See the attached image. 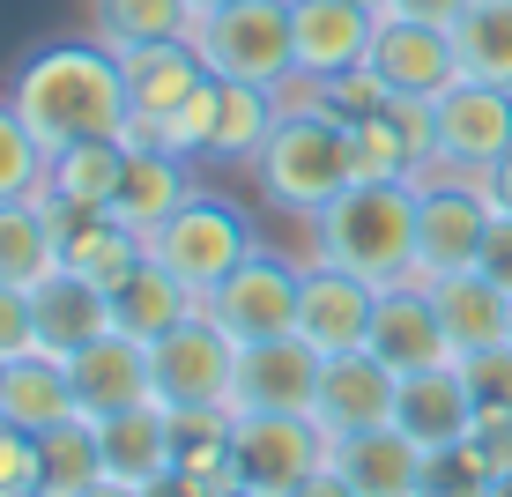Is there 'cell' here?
<instances>
[{"label":"cell","instance_id":"obj_1","mask_svg":"<svg viewBox=\"0 0 512 497\" xmlns=\"http://www.w3.org/2000/svg\"><path fill=\"white\" fill-rule=\"evenodd\" d=\"M8 104L23 112V127L45 141V156L75 149V141H104L134 119L127 104V75H119V52L104 38H60L38 45L15 67Z\"/></svg>","mask_w":512,"mask_h":497},{"label":"cell","instance_id":"obj_2","mask_svg":"<svg viewBox=\"0 0 512 497\" xmlns=\"http://www.w3.org/2000/svg\"><path fill=\"white\" fill-rule=\"evenodd\" d=\"M416 201L423 179H357L327 216H312V238H320V260L379 282H416Z\"/></svg>","mask_w":512,"mask_h":497},{"label":"cell","instance_id":"obj_3","mask_svg":"<svg viewBox=\"0 0 512 497\" xmlns=\"http://www.w3.org/2000/svg\"><path fill=\"white\" fill-rule=\"evenodd\" d=\"M253 179L275 208H290V216H327V208L357 186V141L312 97H290L282 119H275V134H268V149L253 156Z\"/></svg>","mask_w":512,"mask_h":497},{"label":"cell","instance_id":"obj_4","mask_svg":"<svg viewBox=\"0 0 512 497\" xmlns=\"http://www.w3.org/2000/svg\"><path fill=\"white\" fill-rule=\"evenodd\" d=\"M193 52H201L208 75H223V82L290 90V82H297L290 0H231V8H208L201 30H193Z\"/></svg>","mask_w":512,"mask_h":497},{"label":"cell","instance_id":"obj_5","mask_svg":"<svg viewBox=\"0 0 512 497\" xmlns=\"http://www.w3.org/2000/svg\"><path fill=\"white\" fill-rule=\"evenodd\" d=\"M149 253L208 305V297H216L223 282L260 253V238H253V216H245L238 201H223V193H193L179 216L149 238Z\"/></svg>","mask_w":512,"mask_h":497},{"label":"cell","instance_id":"obj_6","mask_svg":"<svg viewBox=\"0 0 512 497\" xmlns=\"http://www.w3.org/2000/svg\"><path fill=\"white\" fill-rule=\"evenodd\" d=\"M431 156H438V171H461V179H483L490 164H505L512 156V90L461 75L431 104Z\"/></svg>","mask_w":512,"mask_h":497},{"label":"cell","instance_id":"obj_7","mask_svg":"<svg viewBox=\"0 0 512 497\" xmlns=\"http://www.w3.org/2000/svg\"><path fill=\"white\" fill-rule=\"evenodd\" d=\"M483 238H490V201L483 186L446 171V179H423V201H416V282H438V275H461L483 260Z\"/></svg>","mask_w":512,"mask_h":497},{"label":"cell","instance_id":"obj_8","mask_svg":"<svg viewBox=\"0 0 512 497\" xmlns=\"http://www.w3.org/2000/svg\"><path fill=\"white\" fill-rule=\"evenodd\" d=\"M364 75L379 82L386 97L401 104H438L461 82V52H453V30L438 23H409V15H379L372 52H364Z\"/></svg>","mask_w":512,"mask_h":497},{"label":"cell","instance_id":"obj_9","mask_svg":"<svg viewBox=\"0 0 512 497\" xmlns=\"http://www.w3.org/2000/svg\"><path fill=\"white\" fill-rule=\"evenodd\" d=\"M149 357H156V401H164V408H231L238 342L208 319V305L193 312L179 334L149 342Z\"/></svg>","mask_w":512,"mask_h":497},{"label":"cell","instance_id":"obj_10","mask_svg":"<svg viewBox=\"0 0 512 497\" xmlns=\"http://www.w3.org/2000/svg\"><path fill=\"white\" fill-rule=\"evenodd\" d=\"M297 297H305V268H290V260H275V253H253L208 297V319H216L238 349L282 342V334H297Z\"/></svg>","mask_w":512,"mask_h":497},{"label":"cell","instance_id":"obj_11","mask_svg":"<svg viewBox=\"0 0 512 497\" xmlns=\"http://www.w3.org/2000/svg\"><path fill=\"white\" fill-rule=\"evenodd\" d=\"M231 453H238V483L290 497L327 468V423L320 416H238Z\"/></svg>","mask_w":512,"mask_h":497},{"label":"cell","instance_id":"obj_12","mask_svg":"<svg viewBox=\"0 0 512 497\" xmlns=\"http://www.w3.org/2000/svg\"><path fill=\"white\" fill-rule=\"evenodd\" d=\"M320 371H327V357L305 342V334L238 349L231 416H312V401H320Z\"/></svg>","mask_w":512,"mask_h":497},{"label":"cell","instance_id":"obj_13","mask_svg":"<svg viewBox=\"0 0 512 497\" xmlns=\"http://www.w3.org/2000/svg\"><path fill=\"white\" fill-rule=\"evenodd\" d=\"M67 371H75V401H82V416H90V423L156 401V357H149V342L127 334V327H104L90 349L67 357Z\"/></svg>","mask_w":512,"mask_h":497},{"label":"cell","instance_id":"obj_14","mask_svg":"<svg viewBox=\"0 0 512 497\" xmlns=\"http://www.w3.org/2000/svg\"><path fill=\"white\" fill-rule=\"evenodd\" d=\"M372 312H379V282L334 268V260L312 253L305 260V297H297V334H305L320 357H342V349L372 342Z\"/></svg>","mask_w":512,"mask_h":497},{"label":"cell","instance_id":"obj_15","mask_svg":"<svg viewBox=\"0 0 512 497\" xmlns=\"http://www.w3.org/2000/svg\"><path fill=\"white\" fill-rule=\"evenodd\" d=\"M379 15L357 0H290V38H297V82H334L357 75L372 52Z\"/></svg>","mask_w":512,"mask_h":497},{"label":"cell","instance_id":"obj_16","mask_svg":"<svg viewBox=\"0 0 512 497\" xmlns=\"http://www.w3.org/2000/svg\"><path fill=\"white\" fill-rule=\"evenodd\" d=\"M394 401H401V371L386 357H372V349H342V357H327V371H320L312 416L327 423V438H342V431H379V423H394Z\"/></svg>","mask_w":512,"mask_h":497},{"label":"cell","instance_id":"obj_17","mask_svg":"<svg viewBox=\"0 0 512 497\" xmlns=\"http://www.w3.org/2000/svg\"><path fill=\"white\" fill-rule=\"evenodd\" d=\"M423 460H431V453H423L401 423L327 438V468L342 475L357 497H423Z\"/></svg>","mask_w":512,"mask_h":497},{"label":"cell","instance_id":"obj_18","mask_svg":"<svg viewBox=\"0 0 512 497\" xmlns=\"http://www.w3.org/2000/svg\"><path fill=\"white\" fill-rule=\"evenodd\" d=\"M475 386H468V371L461 357L453 364H431V371H401V401H394V423L416 438L423 453H438V446H461V438L475 431Z\"/></svg>","mask_w":512,"mask_h":497},{"label":"cell","instance_id":"obj_19","mask_svg":"<svg viewBox=\"0 0 512 497\" xmlns=\"http://www.w3.org/2000/svg\"><path fill=\"white\" fill-rule=\"evenodd\" d=\"M60 260H67V208L45 186L23 193V201H0V282L38 290Z\"/></svg>","mask_w":512,"mask_h":497},{"label":"cell","instance_id":"obj_20","mask_svg":"<svg viewBox=\"0 0 512 497\" xmlns=\"http://www.w3.org/2000/svg\"><path fill=\"white\" fill-rule=\"evenodd\" d=\"M372 357H386L394 371H431V364H453V342L438 327V305L423 282H394L379 290V312H372Z\"/></svg>","mask_w":512,"mask_h":497},{"label":"cell","instance_id":"obj_21","mask_svg":"<svg viewBox=\"0 0 512 497\" xmlns=\"http://www.w3.org/2000/svg\"><path fill=\"white\" fill-rule=\"evenodd\" d=\"M438 305V327H446L453 357H483V349L512 342V290H498L483 268H461V275H438L423 282Z\"/></svg>","mask_w":512,"mask_h":497},{"label":"cell","instance_id":"obj_22","mask_svg":"<svg viewBox=\"0 0 512 497\" xmlns=\"http://www.w3.org/2000/svg\"><path fill=\"white\" fill-rule=\"evenodd\" d=\"M193 201V156L164 149V141H141V149H127V179H119V201L112 216L141 230V238H156L179 208Z\"/></svg>","mask_w":512,"mask_h":497},{"label":"cell","instance_id":"obj_23","mask_svg":"<svg viewBox=\"0 0 512 497\" xmlns=\"http://www.w3.org/2000/svg\"><path fill=\"white\" fill-rule=\"evenodd\" d=\"M82 401H75V371L52 349H23V357L0 364V423L15 431H52V423H75Z\"/></svg>","mask_w":512,"mask_h":497},{"label":"cell","instance_id":"obj_24","mask_svg":"<svg viewBox=\"0 0 512 497\" xmlns=\"http://www.w3.org/2000/svg\"><path fill=\"white\" fill-rule=\"evenodd\" d=\"M119 75H127V104L134 119H149V127H164L179 104L208 82V60L193 52V38H164V45H134L119 52Z\"/></svg>","mask_w":512,"mask_h":497},{"label":"cell","instance_id":"obj_25","mask_svg":"<svg viewBox=\"0 0 512 497\" xmlns=\"http://www.w3.org/2000/svg\"><path fill=\"white\" fill-rule=\"evenodd\" d=\"M30 312H38V349H52V357H75V349H90L112 327V297L97 282H82L75 268H52L30 290Z\"/></svg>","mask_w":512,"mask_h":497},{"label":"cell","instance_id":"obj_26","mask_svg":"<svg viewBox=\"0 0 512 497\" xmlns=\"http://www.w3.org/2000/svg\"><path fill=\"white\" fill-rule=\"evenodd\" d=\"M119 179H127V141L104 134V141H75L45 164V193L67 208V216H104L119 201Z\"/></svg>","mask_w":512,"mask_h":497},{"label":"cell","instance_id":"obj_27","mask_svg":"<svg viewBox=\"0 0 512 497\" xmlns=\"http://www.w3.org/2000/svg\"><path fill=\"white\" fill-rule=\"evenodd\" d=\"M97 446H104V475L112 483L149 490L156 475H171V408L149 401V408H127V416H104Z\"/></svg>","mask_w":512,"mask_h":497},{"label":"cell","instance_id":"obj_28","mask_svg":"<svg viewBox=\"0 0 512 497\" xmlns=\"http://www.w3.org/2000/svg\"><path fill=\"white\" fill-rule=\"evenodd\" d=\"M201 312V297L186 290L179 275L164 268V260H141V268L112 290V327H127V334H141V342H164V334H179L186 319Z\"/></svg>","mask_w":512,"mask_h":497},{"label":"cell","instance_id":"obj_29","mask_svg":"<svg viewBox=\"0 0 512 497\" xmlns=\"http://www.w3.org/2000/svg\"><path fill=\"white\" fill-rule=\"evenodd\" d=\"M141 260H149V238L127 230L112 208H104V216H67V260H60V268H75L82 282H97L104 297H112Z\"/></svg>","mask_w":512,"mask_h":497},{"label":"cell","instance_id":"obj_30","mask_svg":"<svg viewBox=\"0 0 512 497\" xmlns=\"http://www.w3.org/2000/svg\"><path fill=\"white\" fill-rule=\"evenodd\" d=\"M275 119H282V90L216 75V141H208V164H253V156L268 149Z\"/></svg>","mask_w":512,"mask_h":497},{"label":"cell","instance_id":"obj_31","mask_svg":"<svg viewBox=\"0 0 512 497\" xmlns=\"http://www.w3.org/2000/svg\"><path fill=\"white\" fill-rule=\"evenodd\" d=\"M231 408H171V468L193 475L208 490H231L238 483V453H231Z\"/></svg>","mask_w":512,"mask_h":497},{"label":"cell","instance_id":"obj_32","mask_svg":"<svg viewBox=\"0 0 512 497\" xmlns=\"http://www.w3.org/2000/svg\"><path fill=\"white\" fill-rule=\"evenodd\" d=\"M193 30H201V8H193V0H97V38L112 52L193 38Z\"/></svg>","mask_w":512,"mask_h":497},{"label":"cell","instance_id":"obj_33","mask_svg":"<svg viewBox=\"0 0 512 497\" xmlns=\"http://www.w3.org/2000/svg\"><path fill=\"white\" fill-rule=\"evenodd\" d=\"M38 483L52 497H82V490L104 483V446H97V423L90 416L38 431Z\"/></svg>","mask_w":512,"mask_h":497},{"label":"cell","instance_id":"obj_34","mask_svg":"<svg viewBox=\"0 0 512 497\" xmlns=\"http://www.w3.org/2000/svg\"><path fill=\"white\" fill-rule=\"evenodd\" d=\"M453 52H461L468 82L512 90V0H475L461 23H453Z\"/></svg>","mask_w":512,"mask_h":497},{"label":"cell","instance_id":"obj_35","mask_svg":"<svg viewBox=\"0 0 512 497\" xmlns=\"http://www.w3.org/2000/svg\"><path fill=\"white\" fill-rule=\"evenodd\" d=\"M45 141L23 127V112L15 104H0V201H23V193L45 186Z\"/></svg>","mask_w":512,"mask_h":497},{"label":"cell","instance_id":"obj_36","mask_svg":"<svg viewBox=\"0 0 512 497\" xmlns=\"http://www.w3.org/2000/svg\"><path fill=\"white\" fill-rule=\"evenodd\" d=\"M490 483H498V475L475 460L468 438L461 446H438L431 460H423V497H490Z\"/></svg>","mask_w":512,"mask_h":497},{"label":"cell","instance_id":"obj_37","mask_svg":"<svg viewBox=\"0 0 512 497\" xmlns=\"http://www.w3.org/2000/svg\"><path fill=\"white\" fill-rule=\"evenodd\" d=\"M156 141H164V149H179V156H193V164H201L208 156V141H216V75L201 82V90H193L179 112L164 119V127H156Z\"/></svg>","mask_w":512,"mask_h":497},{"label":"cell","instance_id":"obj_38","mask_svg":"<svg viewBox=\"0 0 512 497\" xmlns=\"http://www.w3.org/2000/svg\"><path fill=\"white\" fill-rule=\"evenodd\" d=\"M30 490H45L38 483V431L0 423V497H30Z\"/></svg>","mask_w":512,"mask_h":497},{"label":"cell","instance_id":"obj_39","mask_svg":"<svg viewBox=\"0 0 512 497\" xmlns=\"http://www.w3.org/2000/svg\"><path fill=\"white\" fill-rule=\"evenodd\" d=\"M468 386H475V408H512V342L483 349V357H461Z\"/></svg>","mask_w":512,"mask_h":497},{"label":"cell","instance_id":"obj_40","mask_svg":"<svg viewBox=\"0 0 512 497\" xmlns=\"http://www.w3.org/2000/svg\"><path fill=\"white\" fill-rule=\"evenodd\" d=\"M23 349H38V312H30V290L0 282V364L23 357Z\"/></svg>","mask_w":512,"mask_h":497},{"label":"cell","instance_id":"obj_41","mask_svg":"<svg viewBox=\"0 0 512 497\" xmlns=\"http://www.w3.org/2000/svg\"><path fill=\"white\" fill-rule=\"evenodd\" d=\"M468 446H475V460H483L490 475H505L512 468V408H483L475 431H468Z\"/></svg>","mask_w":512,"mask_h":497},{"label":"cell","instance_id":"obj_42","mask_svg":"<svg viewBox=\"0 0 512 497\" xmlns=\"http://www.w3.org/2000/svg\"><path fill=\"white\" fill-rule=\"evenodd\" d=\"M475 268L498 282V290H512V216H498V208H490V238H483V260H475Z\"/></svg>","mask_w":512,"mask_h":497},{"label":"cell","instance_id":"obj_43","mask_svg":"<svg viewBox=\"0 0 512 497\" xmlns=\"http://www.w3.org/2000/svg\"><path fill=\"white\" fill-rule=\"evenodd\" d=\"M468 8H475V0H386V15H409V23H438V30H453Z\"/></svg>","mask_w":512,"mask_h":497},{"label":"cell","instance_id":"obj_44","mask_svg":"<svg viewBox=\"0 0 512 497\" xmlns=\"http://www.w3.org/2000/svg\"><path fill=\"white\" fill-rule=\"evenodd\" d=\"M475 186H483V201L498 208V216H512V156H505V164H490Z\"/></svg>","mask_w":512,"mask_h":497},{"label":"cell","instance_id":"obj_45","mask_svg":"<svg viewBox=\"0 0 512 497\" xmlns=\"http://www.w3.org/2000/svg\"><path fill=\"white\" fill-rule=\"evenodd\" d=\"M149 497H216V490H208V483H193V475H179V468H171V475H156V483H149Z\"/></svg>","mask_w":512,"mask_h":497},{"label":"cell","instance_id":"obj_46","mask_svg":"<svg viewBox=\"0 0 512 497\" xmlns=\"http://www.w3.org/2000/svg\"><path fill=\"white\" fill-rule=\"evenodd\" d=\"M290 497H357V490H349V483H342L334 468H320V475H312L305 490H290Z\"/></svg>","mask_w":512,"mask_h":497},{"label":"cell","instance_id":"obj_47","mask_svg":"<svg viewBox=\"0 0 512 497\" xmlns=\"http://www.w3.org/2000/svg\"><path fill=\"white\" fill-rule=\"evenodd\" d=\"M82 497H149V490H134V483H112V475H104L97 490H82Z\"/></svg>","mask_w":512,"mask_h":497},{"label":"cell","instance_id":"obj_48","mask_svg":"<svg viewBox=\"0 0 512 497\" xmlns=\"http://www.w3.org/2000/svg\"><path fill=\"white\" fill-rule=\"evenodd\" d=\"M223 497H282V490H253V483H231Z\"/></svg>","mask_w":512,"mask_h":497},{"label":"cell","instance_id":"obj_49","mask_svg":"<svg viewBox=\"0 0 512 497\" xmlns=\"http://www.w3.org/2000/svg\"><path fill=\"white\" fill-rule=\"evenodd\" d=\"M490 497H512V468L498 475V483H490Z\"/></svg>","mask_w":512,"mask_h":497},{"label":"cell","instance_id":"obj_50","mask_svg":"<svg viewBox=\"0 0 512 497\" xmlns=\"http://www.w3.org/2000/svg\"><path fill=\"white\" fill-rule=\"evenodd\" d=\"M193 8H201V15H208V8H231V0H193Z\"/></svg>","mask_w":512,"mask_h":497},{"label":"cell","instance_id":"obj_51","mask_svg":"<svg viewBox=\"0 0 512 497\" xmlns=\"http://www.w3.org/2000/svg\"><path fill=\"white\" fill-rule=\"evenodd\" d=\"M357 8H372V15H386V0H357Z\"/></svg>","mask_w":512,"mask_h":497},{"label":"cell","instance_id":"obj_52","mask_svg":"<svg viewBox=\"0 0 512 497\" xmlns=\"http://www.w3.org/2000/svg\"><path fill=\"white\" fill-rule=\"evenodd\" d=\"M30 497H52V490H30Z\"/></svg>","mask_w":512,"mask_h":497}]
</instances>
